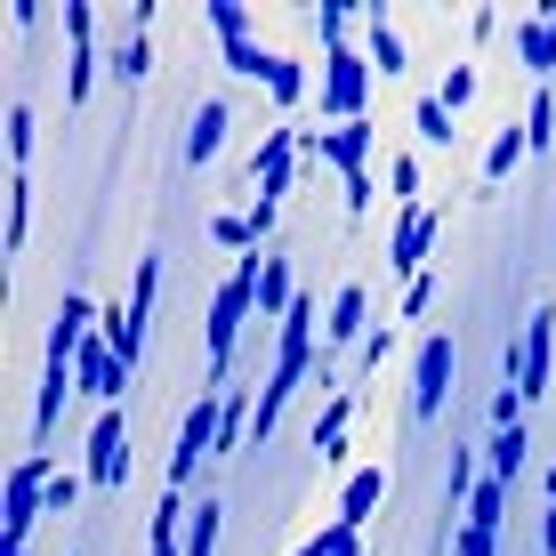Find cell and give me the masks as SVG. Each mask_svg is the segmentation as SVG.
<instances>
[{
    "label": "cell",
    "instance_id": "cell-20",
    "mask_svg": "<svg viewBox=\"0 0 556 556\" xmlns=\"http://www.w3.org/2000/svg\"><path fill=\"white\" fill-rule=\"evenodd\" d=\"M210 242H218V251H235V258L275 251V242L258 235V218H251V210H218V218H210Z\"/></svg>",
    "mask_w": 556,
    "mask_h": 556
},
{
    "label": "cell",
    "instance_id": "cell-27",
    "mask_svg": "<svg viewBox=\"0 0 556 556\" xmlns=\"http://www.w3.org/2000/svg\"><path fill=\"white\" fill-rule=\"evenodd\" d=\"M33 138H41V113L9 98V169H33Z\"/></svg>",
    "mask_w": 556,
    "mask_h": 556
},
{
    "label": "cell",
    "instance_id": "cell-33",
    "mask_svg": "<svg viewBox=\"0 0 556 556\" xmlns=\"http://www.w3.org/2000/svg\"><path fill=\"white\" fill-rule=\"evenodd\" d=\"M81 484H89V476L56 468V476H49V516H73V508H81Z\"/></svg>",
    "mask_w": 556,
    "mask_h": 556
},
{
    "label": "cell",
    "instance_id": "cell-32",
    "mask_svg": "<svg viewBox=\"0 0 556 556\" xmlns=\"http://www.w3.org/2000/svg\"><path fill=\"white\" fill-rule=\"evenodd\" d=\"M388 355H395V323H379V331H371V339L355 348V379H371V371H379Z\"/></svg>",
    "mask_w": 556,
    "mask_h": 556
},
{
    "label": "cell",
    "instance_id": "cell-12",
    "mask_svg": "<svg viewBox=\"0 0 556 556\" xmlns=\"http://www.w3.org/2000/svg\"><path fill=\"white\" fill-rule=\"evenodd\" d=\"M355 412H363V388H331V404L315 412L306 444H315L323 468H348V435H355Z\"/></svg>",
    "mask_w": 556,
    "mask_h": 556
},
{
    "label": "cell",
    "instance_id": "cell-35",
    "mask_svg": "<svg viewBox=\"0 0 556 556\" xmlns=\"http://www.w3.org/2000/svg\"><path fill=\"white\" fill-rule=\"evenodd\" d=\"M435 306V275H419V282H404V306H395V323H419Z\"/></svg>",
    "mask_w": 556,
    "mask_h": 556
},
{
    "label": "cell",
    "instance_id": "cell-29",
    "mask_svg": "<svg viewBox=\"0 0 556 556\" xmlns=\"http://www.w3.org/2000/svg\"><path fill=\"white\" fill-rule=\"evenodd\" d=\"M299 556H363V532H355V525H339V516H331V525H323L315 541H299Z\"/></svg>",
    "mask_w": 556,
    "mask_h": 556
},
{
    "label": "cell",
    "instance_id": "cell-1",
    "mask_svg": "<svg viewBox=\"0 0 556 556\" xmlns=\"http://www.w3.org/2000/svg\"><path fill=\"white\" fill-rule=\"evenodd\" d=\"M371 153H379V122L363 113V122H339V129H306V162H331L339 169V202H348V218H371Z\"/></svg>",
    "mask_w": 556,
    "mask_h": 556
},
{
    "label": "cell",
    "instance_id": "cell-16",
    "mask_svg": "<svg viewBox=\"0 0 556 556\" xmlns=\"http://www.w3.org/2000/svg\"><path fill=\"white\" fill-rule=\"evenodd\" d=\"M266 105H275L282 113V122H291V113L306 105V98H315V73H306V56H291V49H275V65H266Z\"/></svg>",
    "mask_w": 556,
    "mask_h": 556
},
{
    "label": "cell",
    "instance_id": "cell-7",
    "mask_svg": "<svg viewBox=\"0 0 556 556\" xmlns=\"http://www.w3.org/2000/svg\"><path fill=\"white\" fill-rule=\"evenodd\" d=\"M113 56L98 49V9L89 0H65V113L89 105V89H98V73Z\"/></svg>",
    "mask_w": 556,
    "mask_h": 556
},
{
    "label": "cell",
    "instance_id": "cell-4",
    "mask_svg": "<svg viewBox=\"0 0 556 556\" xmlns=\"http://www.w3.org/2000/svg\"><path fill=\"white\" fill-rule=\"evenodd\" d=\"M501 371H508V388L525 395V404L556 395V306H532L525 315V339H508Z\"/></svg>",
    "mask_w": 556,
    "mask_h": 556
},
{
    "label": "cell",
    "instance_id": "cell-14",
    "mask_svg": "<svg viewBox=\"0 0 556 556\" xmlns=\"http://www.w3.org/2000/svg\"><path fill=\"white\" fill-rule=\"evenodd\" d=\"M363 56H371L379 81H404L412 73V41H404V25H395L388 9H363Z\"/></svg>",
    "mask_w": 556,
    "mask_h": 556
},
{
    "label": "cell",
    "instance_id": "cell-8",
    "mask_svg": "<svg viewBox=\"0 0 556 556\" xmlns=\"http://www.w3.org/2000/svg\"><path fill=\"white\" fill-rule=\"evenodd\" d=\"M371 331H379V315H371V282L348 275V282L331 291V306H323V363H339L348 348H363Z\"/></svg>",
    "mask_w": 556,
    "mask_h": 556
},
{
    "label": "cell",
    "instance_id": "cell-25",
    "mask_svg": "<svg viewBox=\"0 0 556 556\" xmlns=\"http://www.w3.org/2000/svg\"><path fill=\"white\" fill-rule=\"evenodd\" d=\"M33 235V169H9V258L25 251Z\"/></svg>",
    "mask_w": 556,
    "mask_h": 556
},
{
    "label": "cell",
    "instance_id": "cell-13",
    "mask_svg": "<svg viewBox=\"0 0 556 556\" xmlns=\"http://www.w3.org/2000/svg\"><path fill=\"white\" fill-rule=\"evenodd\" d=\"M226 129H235V105L226 98H194V113H186V169H210L226 153Z\"/></svg>",
    "mask_w": 556,
    "mask_h": 556
},
{
    "label": "cell",
    "instance_id": "cell-18",
    "mask_svg": "<svg viewBox=\"0 0 556 556\" xmlns=\"http://www.w3.org/2000/svg\"><path fill=\"white\" fill-rule=\"evenodd\" d=\"M379 501H388V468L371 459V468H355V476H348V492H339V525H355V532H363Z\"/></svg>",
    "mask_w": 556,
    "mask_h": 556
},
{
    "label": "cell",
    "instance_id": "cell-22",
    "mask_svg": "<svg viewBox=\"0 0 556 556\" xmlns=\"http://www.w3.org/2000/svg\"><path fill=\"white\" fill-rule=\"evenodd\" d=\"M153 291H162V251H138V275H129V323H138V339H146V323H153Z\"/></svg>",
    "mask_w": 556,
    "mask_h": 556
},
{
    "label": "cell",
    "instance_id": "cell-28",
    "mask_svg": "<svg viewBox=\"0 0 556 556\" xmlns=\"http://www.w3.org/2000/svg\"><path fill=\"white\" fill-rule=\"evenodd\" d=\"M388 202L419 210V153H388Z\"/></svg>",
    "mask_w": 556,
    "mask_h": 556
},
{
    "label": "cell",
    "instance_id": "cell-10",
    "mask_svg": "<svg viewBox=\"0 0 556 556\" xmlns=\"http://www.w3.org/2000/svg\"><path fill=\"white\" fill-rule=\"evenodd\" d=\"M73 388H81V404H98V412H122V395H129V363L105 348V339H89L81 355H73Z\"/></svg>",
    "mask_w": 556,
    "mask_h": 556
},
{
    "label": "cell",
    "instance_id": "cell-36",
    "mask_svg": "<svg viewBox=\"0 0 556 556\" xmlns=\"http://www.w3.org/2000/svg\"><path fill=\"white\" fill-rule=\"evenodd\" d=\"M0 556H33V548H0Z\"/></svg>",
    "mask_w": 556,
    "mask_h": 556
},
{
    "label": "cell",
    "instance_id": "cell-19",
    "mask_svg": "<svg viewBox=\"0 0 556 556\" xmlns=\"http://www.w3.org/2000/svg\"><path fill=\"white\" fill-rule=\"evenodd\" d=\"M525 162H532V146H525V122H501V129H492V146H484V186H508Z\"/></svg>",
    "mask_w": 556,
    "mask_h": 556
},
{
    "label": "cell",
    "instance_id": "cell-30",
    "mask_svg": "<svg viewBox=\"0 0 556 556\" xmlns=\"http://www.w3.org/2000/svg\"><path fill=\"white\" fill-rule=\"evenodd\" d=\"M476 89H484V65H452L444 81H435V98H444L452 113H468V105H476Z\"/></svg>",
    "mask_w": 556,
    "mask_h": 556
},
{
    "label": "cell",
    "instance_id": "cell-9",
    "mask_svg": "<svg viewBox=\"0 0 556 556\" xmlns=\"http://www.w3.org/2000/svg\"><path fill=\"white\" fill-rule=\"evenodd\" d=\"M89 484L98 492H129V412H98V428H89Z\"/></svg>",
    "mask_w": 556,
    "mask_h": 556
},
{
    "label": "cell",
    "instance_id": "cell-3",
    "mask_svg": "<svg viewBox=\"0 0 556 556\" xmlns=\"http://www.w3.org/2000/svg\"><path fill=\"white\" fill-rule=\"evenodd\" d=\"M218 419H226V388H194V404L178 419V444H169V492H194V476L218 459Z\"/></svg>",
    "mask_w": 556,
    "mask_h": 556
},
{
    "label": "cell",
    "instance_id": "cell-23",
    "mask_svg": "<svg viewBox=\"0 0 556 556\" xmlns=\"http://www.w3.org/2000/svg\"><path fill=\"white\" fill-rule=\"evenodd\" d=\"M105 73H113L122 89H138L146 73H153V41H146V25H129V33H122V49H113V65H105Z\"/></svg>",
    "mask_w": 556,
    "mask_h": 556
},
{
    "label": "cell",
    "instance_id": "cell-34",
    "mask_svg": "<svg viewBox=\"0 0 556 556\" xmlns=\"http://www.w3.org/2000/svg\"><path fill=\"white\" fill-rule=\"evenodd\" d=\"M501 428H525V395H516L508 379L492 388V435H501Z\"/></svg>",
    "mask_w": 556,
    "mask_h": 556
},
{
    "label": "cell",
    "instance_id": "cell-11",
    "mask_svg": "<svg viewBox=\"0 0 556 556\" xmlns=\"http://www.w3.org/2000/svg\"><path fill=\"white\" fill-rule=\"evenodd\" d=\"M435 226H444V218H435L428 202H419V210H395V226H388V266H395V275H404V282H419V275H428Z\"/></svg>",
    "mask_w": 556,
    "mask_h": 556
},
{
    "label": "cell",
    "instance_id": "cell-5",
    "mask_svg": "<svg viewBox=\"0 0 556 556\" xmlns=\"http://www.w3.org/2000/svg\"><path fill=\"white\" fill-rule=\"evenodd\" d=\"M452 379H459V339L452 331H428L412 355V428H435L452 404Z\"/></svg>",
    "mask_w": 556,
    "mask_h": 556
},
{
    "label": "cell",
    "instance_id": "cell-6",
    "mask_svg": "<svg viewBox=\"0 0 556 556\" xmlns=\"http://www.w3.org/2000/svg\"><path fill=\"white\" fill-rule=\"evenodd\" d=\"M299 169H306V129H291V122L258 129V153H251V202L282 210V194L299 186Z\"/></svg>",
    "mask_w": 556,
    "mask_h": 556
},
{
    "label": "cell",
    "instance_id": "cell-2",
    "mask_svg": "<svg viewBox=\"0 0 556 556\" xmlns=\"http://www.w3.org/2000/svg\"><path fill=\"white\" fill-rule=\"evenodd\" d=\"M371 56H363V41H339L323 49V73H315V105H323V129L339 122H363V105H371Z\"/></svg>",
    "mask_w": 556,
    "mask_h": 556
},
{
    "label": "cell",
    "instance_id": "cell-15",
    "mask_svg": "<svg viewBox=\"0 0 556 556\" xmlns=\"http://www.w3.org/2000/svg\"><path fill=\"white\" fill-rule=\"evenodd\" d=\"M516 65L532 73V89L556 81V9H532L525 25H516Z\"/></svg>",
    "mask_w": 556,
    "mask_h": 556
},
{
    "label": "cell",
    "instance_id": "cell-21",
    "mask_svg": "<svg viewBox=\"0 0 556 556\" xmlns=\"http://www.w3.org/2000/svg\"><path fill=\"white\" fill-rule=\"evenodd\" d=\"M516 122H525V146H532V153H556V81H541V89H532Z\"/></svg>",
    "mask_w": 556,
    "mask_h": 556
},
{
    "label": "cell",
    "instance_id": "cell-17",
    "mask_svg": "<svg viewBox=\"0 0 556 556\" xmlns=\"http://www.w3.org/2000/svg\"><path fill=\"white\" fill-rule=\"evenodd\" d=\"M525 468H532V428H501V435L484 444V476L516 492V476H525Z\"/></svg>",
    "mask_w": 556,
    "mask_h": 556
},
{
    "label": "cell",
    "instance_id": "cell-31",
    "mask_svg": "<svg viewBox=\"0 0 556 556\" xmlns=\"http://www.w3.org/2000/svg\"><path fill=\"white\" fill-rule=\"evenodd\" d=\"M202 25L218 33V41H242V33H251V9H242V0H210V9H202Z\"/></svg>",
    "mask_w": 556,
    "mask_h": 556
},
{
    "label": "cell",
    "instance_id": "cell-24",
    "mask_svg": "<svg viewBox=\"0 0 556 556\" xmlns=\"http://www.w3.org/2000/svg\"><path fill=\"white\" fill-rule=\"evenodd\" d=\"M218 56H226V73H235V81H266V65H275V49H266L258 33H242V41H218Z\"/></svg>",
    "mask_w": 556,
    "mask_h": 556
},
{
    "label": "cell",
    "instance_id": "cell-26",
    "mask_svg": "<svg viewBox=\"0 0 556 556\" xmlns=\"http://www.w3.org/2000/svg\"><path fill=\"white\" fill-rule=\"evenodd\" d=\"M412 129H419V146H452V138H459V113L428 89V98H419V113H412Z\"/></svg>",
    "mask_w": 556,
    "mask_h": 556
}]
</instances>
